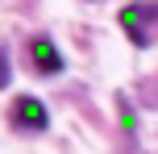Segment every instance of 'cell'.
Returning <instances> with one entry per match:
<instances>
[{
	"mask_svg": "<svg viewBox=\"0 0 158 154\" xmlns=\"http://www.w3.org/2000/svg\"><path fill=\"white\" fill-rule=\"evenodd\" d=\"M117 21H121V29L129 33L133 46H154V38H158V4H154V0L125 4Z\"/></svg>",
	"mask_w": 158,
	"mask_h": 154,
	"instance_id": "6da1fadb",
	"label": "cell"
},
{
	"mask_svg": "<svg viewBox=\"0 0 158 154\" xmlns=\"http://www.w3.org/2000/svg\"><path fill=\"white\" fill-rule=\"evenodd\" d=\"M8 117H13V129H25V133H42L50 125V113H46V104L38 96H17Z\"/></svg>",
	"mask_w": 158,
	"mask_h": 154,
	"instance_id": "7a4b0ae2",
	"label": "cell"
},
{
	"mask_svg": "<svg viewBox=\"0 0 158 154\" xmlns=\"http://www.w3.org/2000/svg\"><path fill=\"white\" fill-rule=\"evenodd\" d=\"M29 63H33V71H42V75H58L63 71V54H58V46L50 38H33L29 42Z\"/></svg>",
	"mask_w": 158,
	"mask_h": 154,
	"instance_id": "3957f363",
	"label": "cell"
},
{
	"mask_svg": "<svg viewBox=\"0 0 158 154\" xmlns=\"http://www.w3.org/2000/svg\"><path fill=\"white\" fill-rule=\"evenodd\" d=\"M8 79H13V63H8V50L0 46V88H8Z\"/></svg>",
	"mask_w": 158,
	"mask_h": 154,
	"instance_id": "277c9868",
	"label": "cell"
}]
</instances>
